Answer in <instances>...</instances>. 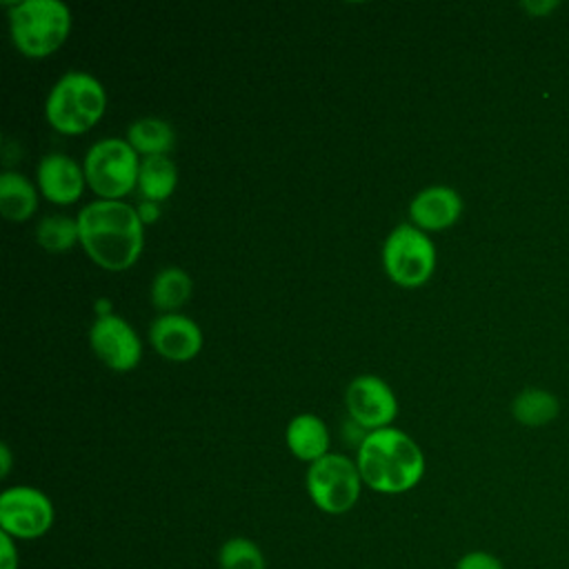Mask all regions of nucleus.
<instances>
[{
	"label": "nucleus",
	"mask_w": 569,
	"mask_h": 569,
	"mask_svg": "<svg viewBox=\"0 0 569 569\" xmlns=\"http://www.w3.org/2000/svg\"><path fill=\"white\" fill-rule=\"evenodd\" d=\"M84 253L107 271L129 269L142 253L144 231L136 207L122 200H93L76 216Z\"/></svg>",
	"instance_id": "nucleus-1"
},
{
	"label": "nucleus",
	"mask_w": 569,
	"mask_h": 569,
	"mask_svg": "<svg viewBox=\"0 0 569 569\" xmlns=\"http://www.w3.org/2000/svg\"><path fill=\"white\" fill-rule=\"evenodd\" d=\"M149 340L153 349L171 362H187L202 349V331L196 320L184 313L158 316L149 327Z\"/></svg>",
	"instance_id": "nucleus-11"
},
{
	"label": "nucleus",
	"mask_w": 569,
	"mask_h": 569,
	"mask_svg": "<svg viewBox=\"0 0 569 569\" xmlns=\"http://www.w3.org/2000/svg\"><path fill=\"white\" fill-rule=\"evenodd\" d=\"M220 569H267V558L258 542L244 536H233L218 551Z\"/></svg>",
	"instance_id": "nucleus-21"
},
{
	"label": "nucleus",
	"mask_w": 569,
	"mask_h": 569,
	"mask_svg": "<svg viewBox=\"0 0 569 569\" xmlns=\"http://www.w3.org/2000/svg\"><path fill=\"white\" fill-rule=\"evenodd\" d=\"M0 569H20L18 540L0 531Z\"/></svg>",
	"instance_id": "nucleus-23"
},
{
	"label": "nucleus",
	"mask_w": 569,
	"mask_h": 569,
	"mask_svg": "<svg viewBox=\"0 0 569 569\" xmlns=\"http://www.w3.org/2000/svg\"><path fill=\"white\" fill-rule=\"evenodd\" d=\"M178 187V167L169 156H149L140 162L138 191L142 200L164 202Z\"/></svg>",
	"instance_id": "nucleus-17"
},
{
	"label": "nucleus",
	"mask_w": 569,
	"mask_h": 569,
	"mask_svg": "<svg viewBox=\"0 0 569 569\" xmlns=\"http://www.w3.org/2000/svg\"><path fill=\"white\" fill-rule=\"evenodd\" d=\"M93 353L113 371H131L142 358V342L136 329L120 316H98L89 329Z\"/></svg>",
	"instance_id": "nucleus-10"
},
{
	"label": "nucleus",
	"mask_w": 569,
	"mask_h": 569,
	"mask_svg": "<svg viewBox=\"0 0 569 569\" xmlns=\"http://www.w3.org/2000/svg\"><path fill=\"white\" fill-rule=\"evenodd\" d=\"M142 224H153L160 218V202L153 200H140L136 207Z\"/></svg>",
	"instance_id": "nucleus-24"
},
{
	"label": "nucleus",
	"mask_w": 569,
	"mask_h": 569,
	"mask_svg": "<svg viewBox=\"0 0 569 569\" xmlns=\"http://www.w3.org/2000/svg\"><path fill=\"white\" fill-rule=\"evenodd\" d=\"M347 411L356 425L365 431L389 427L398 413V400L393 389L373 373L353 378L345 393Z\"/></svg>",
	"instance_id": "nucleus-9"
},
{
	"label": "nucleus",
	"mask_w": 569,
	"mask_h": 569,
	"mask_svg": "<svg viewBox=\"0 0 569 569\" xmlns=\"http://www.w3.org/2000/svg\"><path fill=\"white\" fill-rule=\"evenodd\" d=\"M193 293L191 276L180 267H164L153 276L151 302L162 313H178Z\"/></svg>",
	"instance_id": "nucleus-16"
},
{
	"label": "nucleus",
	"mask_w": 569,
	"mask_h": 569,
	"mask_svg": "<svg viewBox=\"0 0 569 569\" xmlns=\"http://www.w3.org/2000/svg\"><path fill=\"white\" fill-rule=\"evenodd\" d=\"M305 485L311 502L320 511L342 516L356 507L365 482L356 460L342 453H327L309 465Z\"/></svg>",
	"instance_id": "nucleus-6"
},
{
	"label": "nucleus",
	"mask_w": 569,
	"mask_h": 569,
	"mask_svg": "<svg viewBox=\"0 0 569 569\" xmlns=\"http://www.w3.org/2000/svg\"><path fill=\"white\" fill-rule=\"evenodd\" d=\"M36 182L40 193L53 204L76 202L87 184L84 169L67 153H47L38 162Z\"/></svg>",
	"instance_id": "nucleus-12"
},
{
	"label": "nucleus",
	"mask_w": 569,
	"mask_h": 569,
	"mask_svg": "<svg viewBox=\"0 0 569 569\" xmlns=\"http://www.w3.org/2000/svg\"><path fill=\"white\" fill-rule=\"evenodd\" d=\"M71 9L60 0H22L9 9V33L27 58H47L71 31Z\"/></svg>",
	"instance_id": "nucleus-4"
},
{
	"label": "nucleus",
	"mask_w": 569,
	"mask_h": 569,
	"mask_svg": "<svg viewBox=\"0 0 569 569\" xmlns=\"http://www.w3.org/2000/svg\"><path fill=\"white\" fill-rule=\"evenodd\" d=\"M36 209H38L36 184L18 171H4L0 176V211H2V216L13 222H24L36 213Z\"/></svg>",
	"instance_id": "nucleus-15"
},
{
	"label": "nucleus",
	"mask_w": 569,
	"mask_h": 569,
	"mask_svg": "<svg viewBox=\"0 0 569 569\" xmlns=\"http://www.w3.org/2000/svg\"><path fill=\"white\" fill-rule=\"evenodd\" d=\"M11 471V451H9V445L2 442L0 445V476L7 478Z\"/></svg>",
	"instance_id": "nucleus-26"
},
{
	"label": "nucleus",
	"mask_w": 569,
	"mask_h": 569,
	"mask_svg": "<svg viewBox=\"0 0 569 569\" xmlns=\"http://www.w3.org/2000/svg\"><path fill=\"white\" fill-rule=\"evenodd\" d=\"M558 7H560V4H558V2H553V0H542V2H536V0H533V2H522V9H525V11H529V13H531V16H536V18H540V16L545 18L549 11H553V9H558Z\"/></svg>",
	"instance_id": "nucleus-25"
},
{
	"label": "nucleus",
	"mask_w": 569,
	"mask_h": 569,
	"mask_svg": "<svg viewBox=\"0 0 569 569\" xmlns=\"http://www.w3.org/2000/svg\"><path fill=\"white\" fill-rule=\"evenodd\" d=\"M462 213V198L447 184H431L418 191L409 202L411 224L427 231H442L451 227Z\"/></svg>",
	"instance_id": "nucleus-13"
},
{
	"label": "nucleus",
	"mask_w": 569,
	"mask_h": 569,
	"mask_svg": "<svg viewBox=\"0 0 569 569\" xmlns=\"http://www.w3.org/2000/svg\"><path fill=\"white\" fill-rule=\"evenodd\" d=\"M127 142L138 151V156H167L173 149L176 133L167 120L147 116L129 124Z\"/></svg>",
	"instance_id": "nucleus-18"
},
{
	"label": "nucleus",
	"mask_w": 569,
	"mask_h": 569,
	"mask_svg": "<svg viewBox=\"0 0 569 569\" xmlns=\"http://www.w3.org/2000/svg\"><path fill=\"white\" fill-rule=\"evenodd\" d=\"M289 451L302 462H316L329 453V429L316 413H298L284 431Z\"/></svg>",
	"instance_id": "nucleus-14"
},
{
	"label": "nucleus",
	"mask_w": 569,
	"mask_h": 569,
	"mask_svg": "<svg viewBox=\"0 0 569 569\" xmlns=\"http://www.w3.org/2000/svg\"><path fill=\"white\" fill-rule=\"evenodd\" d=\"M511 413L525 427H542L560 413V402L547 389L527 387L513 398Z\"/></svg>",
	"instance_id": "nucleus-19"
},
{
	"label": "nucleus",
	"mask_w": 569,
	"mask_h": 569,
	"mask_svg": "<svg viewBox=\"0 0 569 569\" xmlns=\"http://www.w3.org/2000/svg\"><path fill=\"white\" fill-rule=\"evenodd\" d=\"M107 109V91L89 71L71 69L58 78L44 100L47 122L67 136L89 131Z\"/></svg>",
	"instance_id": "nucleus-3"
},
{
	"label": "nucleus",
	"mask_w": 569,
	"mask_h": 569,
	"mask_svg": "<svg viewBox=\"0 0 569 569\" xmlns=\"http://www.w3.org/2000/svg\"><path fill=\"white\" fill-rule=\"evenodd\" d=\"M385 273L400 287L416 289L425 284L436 269V247L431 238L405 222L391 229L382 244Z\"/></svg>",
	"instance_id": "nucleus-7"
},
{
	"label": "nucleus",
	"mask_w": 569,
	"mask_h": 569,
	"mask_svg": "<svg viewBox=\"0 0 569 569\" xmlns=\"http://www.w3.org/2000/svg\"><path fill=\"white\" fill-rule=\"evenodd\" d=\"M36 240L44 251L62 253L71 249L76 242H80L78 220L58 213L44 216L36 227Z\"/></svg>",
	"instance_id": "nucleus-20"
},
{
	"label": "nucleus",
	"mask_w": 569,
	"mask_h": 569,
	"mask_svg": "<svg viewBox=\"0 0 569 569\" xmlns=\"http://www.w3.org/2000/svg\"><path fill=\"white\" fill-rule=\"evenodd\" d=\"M453 569H507V567L502 565V560L496 553L482 551V549H473V551L462 553L456 560Z\"/></svg>",
	"instance_id": "nucleus-22"
},
{
	"label": "nucleus",
	"mask_w": 569,
	"mask_h": 569,
	"mask_svg": "<svg viewBox=\"0 0 569 569\" xmlns=\"http://www.w3.org/2000/svg\"><path fill=\"white\" fill-rule=\"evenodd\" d=\"M138 151L124 138H104L89 147L82 169L87 184L102 200H120L138 187Z\"/></svg>",
	"instance_id": "nucleus-5"
},
{
	"label": "nucleus",
	"mask_w": 569,
	"mask_h": 569,
	"mask_svg": "<svg viewBox=\"0 0 569 569\" xmlns=\"http://www.w3.org/2000/svg\"><path fill=\"white\" fill-rule=\"evenodd\" d=\"M356 465L369 489L389 496L411 491L427 467L416 440L396 427L367 431L358 442Z\"/></svg>",
	"instance_id": "nucleus-2"
},
{
	"label": "nucleus",
	"mask_w": 569,
	"mask_h": 569,
	"mask_svg": "<svg viewBox=\"0 0 569 569\" xmlns=\"http://www.w3.org/2000/svg\"><path fill=\"white\" fill-rule=\"evenodd\" d=\"M56 522L51 498L29 485H16L0 493V531L13 540H36Z\"/></svg>",
	"instance_id": "nucleus-8"
}]
</instances>
